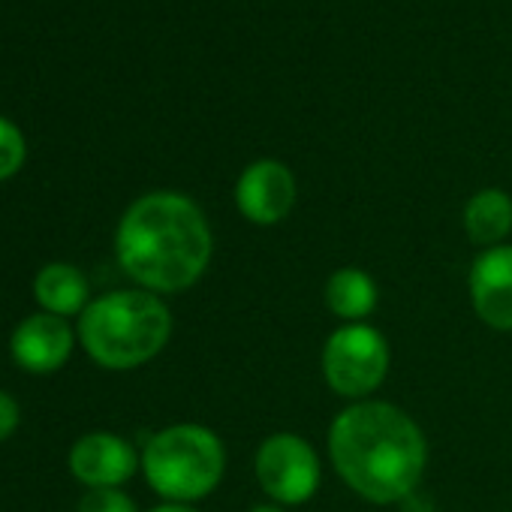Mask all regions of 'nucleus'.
I'll return each instance as SVG.
<instances>
[{"mask_svg": "<svg viewBox=\"0 0 512 512\" xmlns=\"http://www.w3.org/2000/svg\"><path fill=\"white\" fill-rule=\"evenodd\" d=\"M338 476L371 503L407 500L422 482L428 443L422 428L395 404L356 401L329 428Z\"/></svg>", "mask_w": 512, "mask_h": 512, "instance_id": "obj_1", "label": "nucleus"}, {"mask_svg": "<svg viewBox=\"0 0 512 512\" xmlns=\"http://www.w3.org/2000/svg\"><path fill=\"white\" fill-rule=\"evenodd\" d=\"M115 253L121 269L148 293H181L205 275L214 238L190 196L157 190L124 211Z\"/></svg>", "mask_w": 512, "mask_h": 512, "instance_id": "obj_2", "label": "nucleus"}, {"mask_svg": "<svg viewBox=\"0 0 512 512\" xmlns=\"http://www.w3.org/2000/svg\"><path fill=\"white\" fill-rule=\"evenodd\" d=\"M172 335V314L148 290H118L91 302L79 317V341L88 356L112 371L151 362Z\"/></svg>", "mask_w": 512, "mask_h": 512, "instance_id": "obj_3", "label": "nucleus"}, {"mask_svg": "<svg viewBox=\"0 0 512 512\" xmlns=\"http://www.w3.org/2000/svg\"><path fill=\"white\" fill-rule=\"evenodd\" d=\"M142 470L148 485L169 503H190L208 497L226 470V449L205 425H172L157 431L145 452Z\"/></svg>", "mask_w": 512, "mask_h": 512, "instance_id": "obj_4", "label": "nucleus"}, {"mask_svg": "<svg viewBox=\"0 0 512 512\" xmlns=\"http://www.w3.org/2000/svg\"><path fill=\"white\" fill-rule=\"evenodd\" d=\"M389 341L368 323H344L323 347V374L335 395L365 401L389 377Z\"/></svg>", "mask_w": 512, "mask_h": 512, "instance_id": "obj_5", "label": "nucleus"}, {"mask_svg": "<svg viewBox=\"0 0 512 512\" xmlns=\"http://www.w3.org/2000/svg\"><path fill=\"white\" fill-rule=\"evenodd\" d=\"M256 479L278 506L308 503L320 488V458L314 446L290 431L266 437L256 449Z\"/></svg>", "mask_w": 512, "mask_h": 512, "instance_id": "obj_6", "label": "nucleus"}, {"mask_svg": "<svg viewBox=\"0 0 512 512\" xmlns=\"http://www.w3.org/2000/svg\"><path fill=\"white\" fill-rule=\"evenodd\" d=\"M296 175L281 160H253L235 181V208L253 226H275L296 205Z\"/></svg>", "mask_w": 512, "mask_h": 512, "instance_id": "obj_7", "label": "nucleus"}, {"mask_svg": "<svg viewBox=\"0 0 512 512\" xmlns=\"http://www.w3.org/2000/svg\"><path fill=\"white\" fill-rule=\"evenodd\" d=\"M470 302L494 332H512V244L482 250L470 266Z\"/></svg>", "mask_w": 512, "mask_h": 512, "instance_id": "obj_8", "label": "nucleus"}, {"mask_svg": "<svg viewBox=\"0 0 512 512\" xmlns=\"http://www.w3.org/2000/svg\"><path fill=\"white\" fill-rule=\"evenodd\" d=\"M139 464L142 458L136 455V449L124 437L109 431L85 434L70 452L73 476L91 488H118L136 473Z\"/></svg>", "mask_w": 512, "mask_h": 512, "instance_id": "obj_9", "label": "nucleus"}, {"mask_svg": "<svg viewBox=\"0 0 512 512\" xmlns=\"http://www.w3.org/2000/svg\"><path fill=\"white\" fill-rule=\"evenodd\" d=\"M73 353V329L64 317L34 314L13 335V356L31 374L58 371Z\"/></svg>", "mask_w": 512, "mask_h": 512, "instance_id": "obj_10", "label": "nucleus"}, {"mask_svg": "<svg viewBox=\"0 0 512 512\" xmlns=\"http://www.w3.org/2000/svg\"><path fill=\"white\" fill-rule=\"evenodd\" d=\"M461 223L467 238L482 250L503 244V238L512 232V196L500 187L476 190L464 205Z\"/></svg>", "mask_w": 512, "mask_h": 512, "instance_id": "obj_11", "label": "nucleus"}, {"mask_svg": "<svg viewBox=\"0 0 512 512\" xmlns=\"http://www.w3.org/2000/svg\"><path fill=\"white\" fill-rule=\"evenodd\" d=\"M326 305L335 317L347 320V323H365V317L374 314L377 308V284L368 272L347 266L329 275L326 281Z\"/></svg>", "mask_w": 512, "mask_h": 512, "instance_id": "obj_12", "label": "nucleus"}, {"mask_svg": "<svg viewBox=\"0 0 512 512\" xmlns=\"http://www.w3.org/2000/svg\"><path fill=\"white\" fill-rule=\"evenodd\" d=\"M34 296L55 317H73L88 308V281L76 266L52 263L34 281Z\"/></svg>", "mask_w": 512, "mask_h": 512, "instance_id": "obj_13", "label": "nucleus"}, {"mask_svg": "<svg viewBox=\"0 0 512 512\" xmlns=\"http://www.w3.org/2000/svg\"><path fill=\"white\" fill-rule=\"evenodd\" d=\"M22 163H25V136L13 121L0 118V181L16 175Z\"/></svg>", "mask_w": 512, "mask_h": 512, "instance_id": "obj_14", "label": "nucleus"}, {"mask_svg": "<svg viewBox=\"0 0 512 512\" xmlns=\"http://www.w3.org/2000/svg\"><path fill=\"white\" fill-rule=\"evenodd\" d=\"M79 512H136V503L121 488H91L79 500Z\"/></svg>", "mask_w": 512, "mask_h": 512, "instance_id": "obj_15", "label": "nucleus"}, {"mask_svg": "<svg viewBox=\"0 0 512 512\" xmlns=\"http://www.w3.org/2000/svg\"><path fill=\"white\" fill-rule=\"evenodd\" d=\"M19 425V404L7 395L0 392V440H7Z\"/></svg>", "mask_w": 512, "mask_h": 512, "instance_id": "obj_16", "label": "nucleus"}, {"mask_svg": "<svg viewBox=\"0 0 512 512\" xmlns=\"http://www.w3.org/2000/svg\"><path fill=\"white\" fill-rule=\"evenodd\" d=\"M151 512H196V509L187 503H163V506H154Z\"/></svg>", "mask_w": 512, "mask_h": 512, "instance_id": "obj_17", "label": "nucleus"}, {"mask_svg": "<svg viewBox=\"0 0 512 512\" xmlns=\"http://www.w3.org/2000/svg\"><path fill=\"white\" fill-rule=\"evenodd\" d=\"M250 512H284V506H278V503H260V506H253Z\"/></svg>", "mask_w": 512, "mask_h": 512, "instance_id": "obj_18", "label": "nucleus"}]
</instances>
